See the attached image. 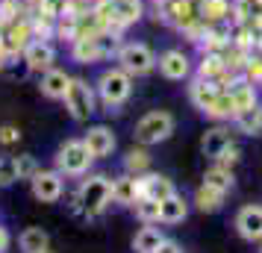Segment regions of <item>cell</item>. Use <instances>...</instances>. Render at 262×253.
I'll return each instance as SVG.
<instances>
[{"mask_svg": "<svg viewBox=\"0 0 262 253\" xmlns=\"http://www.w3.org/2000/svg\"><path fill=\"white\" fill-rule=\"evenodd\" d=\"M112 203V180L103 177V174H95L80 186V194H77V209H83V215L95 218L100 215L106 206Z\"/></svg>", "mask_w": 262, "mask_h": 253, "instance_id": "cell-1", "label": "cell"}, {"mask_svg": "<svg viewBox=\"0 0 262 253\" xmlns=\"http://www.w3.org/2000/svg\"><path fill=\"white\" fill-rule=\"evenodd\" d=\"M121 38L109 36V33H100L95 38H74L71 41V59L80 62V65H95V62L106 59L112 53H118Z\"/></svg>", "mask_w": 262, "mask_h": 253, "instance_id": "cell-2", "label": "cell"}, {"mask_svg": "<svg viewBox=\"0 0 262 253\" xmlns=\"http://www.w3.org/2000/svg\"><path fill=\"white\" fill-rule=\"evenodd\" d=\"M97 97L103 106H121L133 91V77L124 68H106V71L97 77V85H95Z\"/></svg>", "mask_w": 262, "mask_h": 253, "instance_id": "cell-3", "label": "cell"}, {"mask_svg": "<svg viewBox=\"0 0 262 253\" xmlns=\"http://www.w3.org/2000/svg\"><path fill=\"white\" fill-rule=\"evenodd\" d=\"M156 56L154 50L142 44V41H124L115 53V62H118V68L130 74V77H144V74H150L156 68Z\"/></svg>", "mask_w": 262, "mask_h": 253, "instance_id": "cell-4", "label": "cell"}, {"mask_svg": "<svg viewBox=\"0 0 262 253\" xmlns=\"http://www.w3.org/2000/svg\"><path fill=\"white\" fill-rule=\"evenodd\" d=\"M154 18L174 30H186L198 21V0H154Z\"/></svg>", "mask_w": 262, "mask_h": 253, "instance_id": "cell-5", "label": "cell"}, {"mask_svg": "<svg viewBox=\"0 0 262 253\" xmlns=\"http://www.w3.org/2000/svg\"><path fill=\"white\" fill-rule=\"evenodd\" d=\"M171 133H174V118L162 109H154V112L142 115L139 124H136V142L144 147L165 142V139H171Z\"/></svg>", "mask_w": 262, "mask_h": 253, "instance_id": "cell-6", "label": "cell"}, {"mask_svg": "<svg viewBox=\"0 0 262 253\" xmlns=\"http://www.w3.org/2000/svg\"><path fill=\"white\" fill-rule=\"evenodd\" d=\"M65 106H68L74 121H80V124L89 121L95 115V88L85 83V80L74 77L71 85H68V95H65Z\"/></svg>", "mask_w": 262, "mask_h": 253, "instance_id": "cell-7", "label": "cell"}, {"mask_svg": "<svg viewBox=\"0 0 262 253\" xmlns=\"http://www.w3.org/2000/svg\"><path fill=\"white\" fill-rule=\"evenodd\" d=\"M92 159H95V156L89 153L85 142H77V139H71V142H65V145L59 147V153H56V168H59V174L80 177V174H85V171H89Z\"/></svg>", "mask_w": 262, "mask_h": 253, "instance_id": "cell-8", "label": "cell"}, {"mask_svg": "<svg viewBox=\"0 0 262 253\" xmlns=\"http://www.w3.org/2000/svg\"><path fill=\"white\" fill-rule=\"evenodd\" d=\"M33 41V27H30V18H21V21H12L0 33V50L6 53V59H15L18 53H24V48Z\"/></svg>", "mask_w": 262, "mask_h": 253, "instance_id": "cell-9", "label": "cell"}, {"mask_svg": "<svg viewBox=\"0 0 262 253\" xmlns=\"http://www.w3.org/2000/svg\"><path fill=\"white\" fill-rule=\"evenodd\" d=\"M24 62H27V68L30 71H50L53 68V62H56V48L50 44L48 38H33L30 44L24 48Z\"/></svg>", "mask_w": 262, "mask_h": 253, "instance_id": "cell-10", "label": "cell"}, {"mask_svg": "<svg viewBox=\"0 0 262 253\" xmlns=\"http://www.w3.org/2000/svg\"><path fill=\"white\" fill-rule=\"evenodd\" d=\"M156 68H159V74H162L165 80H174V83H177V80H186L191 74V62L183 50L171 48V50H165V53H159Z\"/></svg>", "mask_w": 262, "mask_h": 253, "instance_id": "cell-11", "label": "cell"}, {"mask_svg": "<svg viewBox=\"0 0 262 253\" xmlns=\"http://www.w3.org/2000/svg\"><path fill=\"white\" fill-rule=\"evenodd\" d=\"M30 182H33V194L41 203H56L62 197V189H65L59 171H38Z\"/></svg>", "mask_w": 262, "mask_h": 253, "instance_id": "cell-12", "label": "cell"}, {"mask_svg": "<svg viewBox=\"0 0 262 253\" xmlns=\"http://www.w3.org/2000/svg\"><path fill=\"white\" fill-rule=\"evenodd\" d=\"M144 197L142 192V177H133V174H124L118 180H112V200L124 206H136Z\"/></svg>", "mask_w": 262, "mask_h": 253, "instance_id": "cell-13", "label": "cell"}, {"mask_svg": "<svg viewBox=\"0 0 262 253\" xmlns=\"http://www.w3.org/2000/svg\"><path fill=\"white\" fill-rule=\"evenodd\" d=\"M83 142H85L89 153H92L95 159H106V156H112V150H115V135H112V130L103 127V124L92 127V130L85 133Z\"/></svg>", "mask_w": 262, "mask_h": 253, "instance_id": "cell-14", "label": "cell"}, {"mask_svg": "<svg viewBox=\"0 0 262 253\" xmlns=\"http://www.w3.org/2000/svg\"><path fill=\"white\" fill-rule=\"evenodd\" d=\"M236 229L242 239L262 241V206H245V209H238Z\"/></svg>", "mask_w": 262, "mask_h": 253, "instance_id": "cell-15", "label": "cell"}, {"mask_svg": "<svg viewBox=\"0 0 262 253\" xmlns=\"http://www.w3.org/2000/svg\"><path fill=\"white\" fill-rule=\"evenodd\" d=\"M71 80H74V77H71V74H65L62 68H50V71L41 74V83H38V88H41V95L50 97V100H65Z\"/></svg>", "mask_w": 262, "mask_h": 253, "instance_id": "cell-16", "label": "cell"}, {"mask_svg": "<svg viewBox=\"0 0 262 253\" xmlns=\"http://www.w3.org/2000/svg\"><path fill=\"white\" fill-rule=\"evenodd\" d=\"M198 18L209 27L233 21V3L230 0H198Z\"/></svg>", "mask_w": 262, "mask_h": 253, "instance_id": "cell-17", "label": "cell"}, {"mask_svg": "<svg viewBox=\"0 0 262 253\" xmlns=\"http://www.w3.org/2000/svg\"><path fill=\"white\" fill-rule=\"evenodd\" d=\"M221 91H227V88H221V83L198 77V80L189 85V100H191V103H194L198 109H201V112H206V109L212 106V100L221 95Z\"/></svg>", "mask_w": 262, "mask_h": 253, "instance_id": "cell-18", "label": "cell"}, {"mask_svg": "<svg viewBox=\"0 0 262 253\" xmlns=\"http://www.w3.org/2000/svg\"><path fill=\"white\" fill-rule=\"evenodd\" d=\"M230 145H233L230 130H224V127H212V130H206V133H203L201 150H203V156H206V159H218Z\"/></svg>", "mask_w": 262, "mask_h": 253, "instance_id": "cell-19", "label": "cell"}, {"mask_svg": "<svg viewBox=\"0 0 262 253\" xmlns=\"http://www.w3.org/2000/svg\"><path fill=\"white\" fill-rule=\"evenodd\" d=\"M142 192H144V197L162 203L165 197L174 194V182L168 177H162V174H142Z\"/></svg>", "mask_w": 262, "mask_h": 253, "instance_id": "cell-20", "label": "cell"}, {"mask_svg": "<svg viewBox=\"0 0 262 253\" xmlns=\"http://www.w3.org/2000/svg\"><path fill=\"white\" fill-rule=\"evenodd\" d=\"M186 215H189V203H186L177 192L159 203V221H162V224H180Z\"/></svg>", "mask_w": 262, "mask_h": 253, "instance_id": "cell-21", "label": "cell"}, {"mask_svg": "<svg viewBox=\"0 0 262 253\" xmlns=\"http://www.w3.org/2000/svg\"><path fill=\"white\" fill-rule=\"evenodd\" d=\"M227 91H230V97H233L236 115H238V112H245V109H250V106H256V85L248 83V80H238V83H233Z\"/></svg>", "mask_w": 262, "mask_h": 253, "instance_id": "cell-22", "label": "cell"}, {"mask_svg": "<svg viewBox=\"0 0 262 253\" xmlns=\"http://www.w3.org/2000/svg\"><path fill=\"white\" fill-rule=\"evenodd\" d=\"M227 71V62H224V53H203L201 62H198V77L203 80H221Z\"/></svg>", "mask_w": 262, "mask_h": 253, "instance_id": "cell-23", "label": "cell"}, {"mask_svg": "<svg viewBox=\"0 0 262 253\" xmlns=\"http://www.w3.org/2000/svg\"><path fill=\"white\" fill-rule=\"evenodd\" d=\"M162 241H165V236L156 227H142L133 239V247H136V253H156Z\"/></svg>", "mask_w": 262, "mask_h": 253, "instance_id": "cell-24", "label": "cell"}, {"mask_svg": "<svg viewBox=\"0 0 262 253\" xmlns=\"http://www.w3.org/2000/svg\"><path fill=\"white\" fill-rule=\"evenodd\" d=\"M48 233L41 227H30L21 233V239H18V244H21V250L24 253H48Z\"/></svg>", "mask_w": 262, "mask_h": 253, "instance_id": "cell-25", "label": "cell"}, {"mask_svg": "<svg viewBox=\"0 0 262 253\" xmlns=\"http://www.w3.org/2000/svg\"><path fill=\"white\" fill-rule=\"evenodd\" d=\"M236 127L245 135H262V106L259 103L250 106V109H245V112H238L236 115Z\"/></svg>", "mask_w": 262, "mask_h": 253, "instance_id": "cell-26", "label": "cell"}, {"mask_svg": "<svg viewBox=\"0 0 262 253\" xmlns=\"http://www.w3.org/2000/svg\"><path fill=\"white\" fill-rule=\"evenodd\" d=\"M112 6H115V15L124 27L136 24L144 15V0H112Z\"/></svg>", "mask_w": 262, "mask_h": 253, "instance_id": "cell-27", "label": "cell"}, {"mask_svg": "<svg viewBox=\"0 0 262 253\" xmlns=\"http://www.w3.org/2000/svg\"><path fill=\"white\" fill-rule=\"evenodd\" d=\"M224 194L227 192H218V189H212V186L203 182L201 189H198V194H194V203H198L201 212H218L221 203H224Z\"/></svg>", "mask_w": 262, "mask_h": 253, "instance_id": "cell-28", "label": "cell"}, {"mask_svg": "<svg viewBox=\"0 0 262 253\" xmlns=\"http://www.w3.org/2000/svg\"><path fill=\"white\" fill-rule=\"evenodd\" d=\"M203 182L212 186V189H218V192H230V189H233V168H224V165L215 162V168L206 171Z\"/></svg>", "mask_w": 262, "mask_h": 253, "instance_id": "cell-29", "label": "cell"}, {"mask_svg": "<svg viewBox=\"0 0 262 253\" xmlns=\"http://www.w3.org/2000/svg\"><path fill=\"white\" fill-rule=\"evenodd\" d=\"M206 115L215 121H227L233 118L236 121V106H233V97H230V91H221V95L212 100V106L206 109Z\"/></svg>", "mask_w": 262, "mask_h": 253, "instance_id": "cell-30", "label": "cell"}, {"mask_svg": "<svg viewBox=\"0 0 262 253\" xmlns=\"http://www.w3.org/2000/svg\"><path fill=\"white\" fill-rule=\"evenodd\" d=\"M147 168H150V156H147V150L133 147L130 153H127V159H124V171L133 174V177H142V174H147Z\"/></svg>", "mask_w": 262, "mask_h": 253, "instance_id": "cell-31", "label": "cell"}, {"mask_svg": "<svg viewBox=\"0 0 262 253\" xmlns=\"http://www.w3.org/2000/svg\"><path fill=\"white\" fill-rule=\"evenodd\" d=\"M136 209V215L142 218L144 224H154V221H159V200H150V197H142L139 203L133 206Z\"/></svg>", "mask_w": 262, "mask_h": 253, "instance_id": "cell-32", "label": "cell"}, {"mask_svg": "<svg viewBox=\"0 0 262 253\" xmlns=\"http://www.w3.org/2000/svg\"><path fill=\"white\" fill-rule=\"evenodd\" d=\"M15 180H21V177H18V162H15V156H3L0 159V186L6 189V186H12Z\"/></svg>", "mask_w": 262, "mask_h": 253, "instance_id": "cell-33", "label": "cell"}, {"mask_svg": "<svg viewBox=\"0 0 262 253\" xmlns=\"http://www.w3.org/2000/svg\"><path fill=\"white\" fill-rule=\"evenodd\" d=\"M242 77H245L248 83H253V85H262V53H259V56H253V53H250Z\"/></svg>", "mask_w": 262, "mask_h": 253, "instance_id": "cell-34", "label": "cell"}, {"mask_svg": "<svg viewBox=\"0 0 262 253\" xmlns=\"http://www.w3.org/2000/svg\"><path fill=\"white\" fill-rule=\"evenodd\" d=\"M15 162H18V177H21V180H33V177L38 174V162H36L33 156H30V153L18 156Z\"/></svg>", "mask_w": 262, "mask_h": 253, "instance_id": "cell-35", "label": "cell"}, {"mask_svg": "<svg viewBox=\"0 0 262 253\" xmlns=\"http://www.w3.org/2000/svg\"><path fill=\"white\" fill-rule=\"evenodd\" d=\"M215 162H218V165H224V168H233V165L238 162V147H236V142L227 147V150H224L218 159H215Z\"/></svg>", "mask_w": 262, "mask_h": 253, "instance_id": "cell-36", "label": "cell"}, {"mask_svg": "<svg viewBox=\"0 0 262 253\" xmlns=\"http://www.w3.org/2000/svg\"><path fill=\"white\" fill-rule=\"evenodd\" d=\"M18 139H21V133H18V127H12V124L0 127V145H15Z\"/></svg>", "mask_w": 262, "mask_h": 253, "instance_id": "cell-37", "label": "cell"}, {"mask_svg": "<svg viewBox=\"0 0 262 253\" xmlns=\"http://www.w3.org/2000/svg\"><path fill=\"white\" fill-rule=\"evenodd\" d=\"M156 253H180V244H177V241H162V244H159V250H156Z\"/></svg>", "mask_w": 262, "mask_h": 253, "instance_id": "cell-38", "label": "cell"}, {"mask_svg": "<svg viewBox=\"0 0 262 253\" xmlns=\"http://www.w3.org/2000/svg\"><path fill=\"white\" fill-rule=\"evenodd\" d=\"M6 247H9V233L0 227V253H6Z\"/></svg>", "mask_w": 262, "mask_h": 253, "instance_id": "cell-39", "label": "cell"}, {"mask_svg": "<svg viewBox=\"0 0 262 253\" xmlns=\"http://www.w3.org/2000/svg\"><path fill=\"white\" fill-rule=\"evenodd\" d=\"M6 62H9V59H6V53H3V50H0V71H3V68H6Z\"/></svg>", "mask_w": 262, "mask_h": 253, "instance_id": "cell-40", "label": "cell"}, {"mask_svg": "<svg viewBox=\"0 0 262 253\" xmlns=\"http://www.w3.org/2000/svg\"><path fill=\"white\" fill-rule=\"evenodd\" d=\"M256 6H259V12H262V0H256Z\"/></svg>", "mask_w": 262, "mask_h": 253, "instance_id": "cell-41", "label": "cell"}, {"mask_svg": "<svg viewBox=\"0 0 262 253\" xmlns=\"http://www.w3.org/2000/svg\"><path fill=\"white\" fill-rule=\"evenodd\" d=\"M259 53H262V41H259Z\"/></svg>", "mask_w": 262, "mask_h": 253, "instance_id": "cell-42", "label": "cell"}, {"mask_svg": "<svg viewBox=\"0 0 262 253\" xmlns=\"http://www.w3.org/2000/svg\"><path fill=\"white\" fill-rule=\"evenodd\" d=\"M0 3H3V0H0Z\"/></svg>", "mask_w": 262, "mask_h": 253, "instance_id": "cell-43", "label": "cell"}, {"mask_svg": "<svg viewBox=\"0 0 262 253\" xmlns=\"http://www.w3.org/2000/svg\"><path fill=\"white\" fill-rule=\"evenodd\" d=\"M259 253H262V250H259Z\"/></svg>", "mask_w": 262, "mask_h": 253, "instance_id": "cell-44", "label": "cell"}]
</instances>
